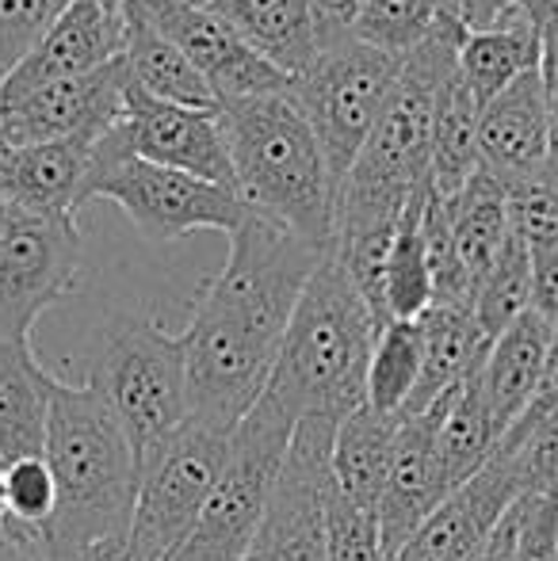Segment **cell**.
<instances>
[{"instance_id": "obj_1", "label": "cell", "mask_w": 558, "mask_h": 561, "mask_svg": "<svg viewBox=\"0 0 558 561\" xmlns=\"http://www.w3.org/2000/svg\"><path fill=\"white\" fill-rule=\"evenodd\" d=\"M329 249L261 215L230 233V256L203 283L180 333L187 363V416L234 432L264 398L280 344L310 275Z\"/></svg>"}, {"instance_id": "obj_2", "label": "cell", "mask_w": 558, "mask_h": 561, "mask_svg": "<svg viewBox=\"0 0 558 561\" xmlns=\"http://www.w3.org/2000/svg\"><path fill=\"white\" fill-rule=\"evenodd\" d=\"M43 458L58 481V512L43 531L50 561L96 542L130 539L138 458L100 390L89 382L69 386L50 375Z\"/></svg>"}, {"instance_id": "obj_3", "label": "cell", "mask_w": 558, "mask_h": 561, "mask_svg": "<svg viewBox=\"0 0 558 561\" xmlns=\"http://www.w3.org/2000/svg\"><path fill=\"white\" fill-rule=\"evenodd\" d=\"M379 329L383 321L329 252L298 298L264 393L298 424H341L367 405V363Z\"/></svg>"}, {"instance_id": "obj_4", "label": "cell", "mask_w": 558, "mask_h": 561, "mask_svg": "<svg viewBox=\"0 0 558 561\" xmlns=\"http://www.w3.org/2000/svg\"><path fill=\"white\" fill-rule=\"evenodd\" d=\"M218 118L230 146L234 187L249 215L333 249L337 180L291 92L223 104Z\"/></svg>"}, {"instance_id": "obj_5", "label": "cell", "mask_w": 558, "mask_h": 561, "mask_svg": "<svg viewBox=\"0 0 558 561\" xmlns=\"http://www.w3.org/2000/svg\"><path fill=\"white\" fill-rule=\"evenodd\" d=\"M96 199L115 203L146 241H176L195 229H218L230 237L249 218V207L234 187L210 184V180L187 176V172L164 169V164L130 153L119 123L100 134L92 146L84 207Z\"/></svg>"}, {"instance_id": "obj_6", "label": "cell", "mask_w": 558, "mask_h": 561, "mask_svg": "<svg viewBox=\"0 0 558 561\" xmlns=\"http://www.w3.org/2000/svg\"><path fill=\"white\" fill-rule=\"evenodd\" d=\"M89 386L119 416L141 462L187 421L184 340L164 333L153 318H115L100 336Z\"/></svg>"}, {"instance_id": "obj_7", "label": "cell", "mask_w": 558, "mask_h": 561, "mask_svg": "<svg viewBox=\"0 0 558 561\" xmlns=\"http://www.w3.org/2000/svg\"><path fill=\"white\" fill-rule=\"evenodd\" d=\"M298 421L264 393L253 413L234 428L230 458L195 524L192 539L172 561H246L269 516Z\"/></svg>"}, {"instance_id": "obj_8", "label": "cell", "mask_w": 558, "mask_h": 561, "mask_svg": "<svg viewBox=\"0 0 558 561\" xmlns=\"http://www.w3.org/2000/svg\"><path fill=\"white\" fill-rule=\"evenodd\" d=\"M402 61L406 58H398V54H387L364 38L349 35L326 43L303 73L291 77L287 92L326 149L337 195H341L344 176L364 153L367 138H372L390 92H395Z\"/></svg>"}, {"instance_id": "obj_9", "label": "cell", "mask_w": 558, "mask_h": 561, "mask_svg": "<svg viewBox=\"0 0 558 561\" xmlns=\"http://www.w3.org/2000/svg\"><path fill=\"white\" fill-rule=\"evenodd\" d=\"M234 432L187 416L172 436L138 462V496L130 519V554L138 561H172L192 539L210 493L230 458Z\"/></svg>"}, {"instance_id": "obj_10", "label": "cell", "mask_w": 558, "mask_h": 561, "mask_svg": "<svg viewBox=\"0 0 558 561\" xmlns=\"http://www.w3.org/2000/svg\"><path fill=\"white\" fill-rule=\"evenodd\" d=\"M84 264L81 218L38 215L8 203L0 244V336L31 340L35 321L73 295Z\"/></svg>"}, {"instance_id": "obj_11", "label": "cell", "mask_w": 558, "mask_h": 561, "mask_svg": "<svg viewBox=\"0 0 558 561\" xmlns=\"http://www.w3.org/2000/svg\"><path fill=\"white\" fill-rule=\"evenodd\" d=\"M337 424L303 421L291 439L269 516L246 561H329L326 493L333 481Z\"/></svg>"}, {"instance_id": "obj_12", "label": "cell", "mask_w": 558, "mask_h": 561, "mask_svg": "<svg viewBox=\"0 0 558 561\" xmlns=\"http://www.w3.org/2000/svg\"><path fill=\"white\" fill-rule=\"evenodd\" d=\"M138 15H146L164 38L180 46L187 61L200 69L210 84L218 104H238V100L276 96L291 89V77L272 66L269 58L246 46L215 12L176 0H127Z\"/></svg>"}, {"instance_id": "obj_13", "label": "cell", "mask_w": 558, "mask_h": 561, "mask_svg": "<svg viewBox=\"0 0 558 561\" xmlns=\"http://www.w3.org/2000/svg\"><path fill=\"white\" fill-rule=\"evenodd\" d=\"M127 61L96 69V73L69 77L43 84L15 100H0V134L8 146H35L58 138H100L123 115L127 104Z\"/></svg>"}, {"instance_id": "obj_14", "label": "cell", "mask_w": 558, "mask_h": 561, "mask_svg": "<svg viewBox=\"0 0 558 561\" xmlns=\"http://www.w3.org/2000/svg\"><path fill=\"white\" fill-rule=\"evenodd\" d=\"M218 112L161 104V100H149L141 92L127 89L119 130L127 138L130 153H138L141 161H153L164 164V169L187 172V176L210 180V184L234 187V161Z\"/></svg>"}, {"instance_id": "obj_15", "label": "cell", "mask_w": 558, "mask_h": 561, "mask_svg": "<svg viewBox=\"0 0 558 561\" xmlns=\"http://www.w3.org/2000/svg\"><path fill=\"white\" fill-rule=\"evenodd\" d=\"M127 4L112 8L92 4V0H73L46 27L38 46L23 58V66L8 77L0 100H15L23 92L43 89V84L69 81V77H84L112 66L127 50Z\"/></svg>"}, {"instance_id": "obj_16", "label": "cell", "mask_w": 558, "mask_h": 561, "mask_svg": "<svg viewBox=\"0 0 558 561\" xmlns=\"http://www.w3.org/2000/svg\"><path fill=\"white\" fill-rule=\"evenodd\" d=\"M452 398V393H447ZM444 401H436L432 409L398 421L395 436V458H390L387 485H383L379 501V535H383V554L387 561L413 539L424 527V519L452 496L440 466V416H444Z\"/></svg>"}, {"instance_id": "obj_17", "label": "cell", "mask_w": 558, "mask_h": 561, "mask_svg": "<svg viewBox=\"0 0 558 561\" xmlns=\"http://www.w3.org/2000/svg\"><path fill=\"white\" fill-rule=\"evenodd\" d=\"M521 496L524 481L513 458L493 455V462L463 489H455L390 561H475L490 542L493 527Z\"/></svg>"}, {"instance_id": "obj_18", "label": "cell", "mask_w": 558, "mask_h": 561, "mask_svg": "<svg viewBox=\"0 0 558 561\" xmlns=\"http://www.w3.org/2000/svg\"><path fill=\"white\" fill-rule=\"evenodd\" d=\"M478 153L482 169L501 184H521L547 169L551 157V123H547V81L544 66L524 73L493 96L478 118Z\"/></svg>"}, {"instance_id": "obj_19", "label": "cell", "mask_w": 558, "mask_h": 561, "mask_svg": "<svg viewBox=\"0 0 558 561\" xmlns=\"http://www.w3.org/2000/svg\"><path fill=\"white\" fill-rule=\"evenodd\" d=\"M96 138H58L8 146L0 153V199L38 215L81 218Z\"/></svg>"}, {"instance_id": "obj_20", "label": "cell", "mask_w": 558, "mask_h": 561, "mask_svg": "<svg viewBox=\"0 0 558 561\" xmlns=\"http://www.w3.org/2000/svg\"><path fill=\"white\" fill-rule=\"evenodd\" d=\"M421 325V382L402 416L424 413L447 393H455L475 370H482L493 340L482 333L475 310L467 306H429L418 318Z\"/></svg>"}, {"instance_id": "obj_21", "label": "cell", "mask_w": 558, "mask_h": 561, "mask_svg": "<svg viewBox=\"0 0 558 561\" xmlns=\"http://www.w3.org/2000/svg\"><path fill=\"white\" fill-rule=\"evenodd\" d=\"M555 329L539 318L536 310L524 313L516 325H509L505 333L490 344L482 363V393L490 405L493 428L505 439L509 428L524 416V409L536 398L539 375H544L547 352H551Z\"/></svg>"}, {"instance_id": "obj_22", "label": "cell", "mask_w": 558, "mask_h": 561, "mask_svg": "<svg viewBox=\"0 0 558 561\" xmlns=\"http://www.w3.org/2000/svg\"><path fill=\"white\" fill-rule=\"evenodd\" d=\"M539 66H544V27L521 4L509 8L493 27L467 31L459 43V81L482 107Z\"/></svg>"}, {"instance_id": "obj_23", "label": "cell", "mask_w": 558, "mask_h": 561, "mask_svg": "<svg viewBox=\"0 0 558 561\" xmlns=\"http://www.w3.org/2000/svg\"><path fill=\"white\" fill-rule=\"evenodd\" d=\"M207 12H215L241 43L287 77L303 73L321 50L318 23L306 0H207Z\"/></svg>"}, {"instance_id": "obj_24", "label": "cell", "mask_w": 558, "mask_h": 561, "mask_svg": "<svg viewBox=\"0 0 558 561\" xmlns=\"http://www.w3.org/2000/svg\"><path fill=\"white\" fill-rule=\"evenodd\" d=\"M46 382L31 340L0 336V466L38 458L46 444Z\"/></svg>"}, {"instance_id": "obj_25", "label": "cell", "mask_w": 558, "mask_h": 561, "mask_svg": "<svg viewBox=\"0 0 558 561\" xmlns=\"http://www.w3.org/2000/svg\"><path fill=\"white\" fill-rule=\"evenodd\" d=\"M127 23L130 31L123 61H127L130 89L176 107H200V112H218L223 107L215 92H210V84L200 77V69L180 54V46L172 38H164L135 8H127Z\"/></svg>"}, {"instance_id": "obj_26", "label": "cell", "mask_w": 558, "mask_h": 561, "mask_svg": "<svg viewBox=\"0 0 558 561\" xmlns=\"http://www.w3.org/2000/svg\"><path fill=\"white\" fill-rule=\"evenodd\" d=\"M395 416L375 413L372 405H360L352 416L337 424L333 439V481L352 504L379 516L383 485H387L390 458H395Z\"/></svg>"}, {"instance_id": "obj_27", "label": "cell", "mask_w": 558, "mask_h": 561, "mask_svg": "<svg viewBox=\"0 0 558 561\" xmlns=\"http://www.w3.org/2000/svg\"><path fill=\"white\" fill-rule=\"evenodd\" d=\"M447 210H452V237H455V252H459V264L467 272L470 287L478 290V283L493 267V260L513 241L509 187L498 176H490L486 169H478L475 180L455 199H447Z\"/></svg>"}, {"instance_id": "obj_28", "label": "cell", "mask_w": 558, "mask_h": 561, "mask_svg": "<svg viewBox=\"0 0 558 561\" xmlns=\"http://www.w3.org/2000/svg\"><path fill=\"white\" fill-rule=\"evenodd\" d=\"M482 370L467 378L459 390L447 398L444 416H440V466H444V478L447 489H463L475 473H482L486 466L493 462L498 455V428H493V416L490 405H486V393H482Z\"/></svg>"}, {"instance_id": "obj_29", "label": "cell", "mask_w": 558, "mask_h": 561, "mask_svg": "<svg viewBox=\"0 0 558 561\" xmlns=\"http://www.w3.org/2000/svg\"><path fill=\"white\" fill-rule=\"evenodd\" d=\"M478 118H482V104L470 96V89L455 73V81L444 92V104H440L436 138H432L429 192L436 199H455L475 180V172L482 169Z\"/></svg>"}, {"instance_id": "obj_30", "label": "cell", "mask_w": 558, "mask_h": 561, "mask_svg": "<svg viewBox=\"0 0 558 561\" xmlns=\"http://www.w3.org/2000/svg\"><path fill=\"white\" fill-rule=\"evenodd\" d=\"M424 199H429V184L406 203L395 244H390L387 275H383V313H387V325L390 321H418L432 306V298H436L429 244H424Z\"/></svg>"}, {"instance_id": "obj_31", "label": "cell", "mask_w": 558, "mask_h": 561, "mask_svg": "<svg viewBox=\"0 0 558 561\" xmlns=\"http://www.w3.org/2000/svg\"><path fill=\"white\" fill-rule=\"evenodd\" d=\"M421 325L418 321H390L379 329L372 363H367V405L383 416L402 421L413 390L421 382Z\"/></svg>"}, {"instance_id": "obj_32", "label": "cell", "mask_w": 558, "mask_h": 561, "mask_svg": "<svg viewBox=\"0 0 558 561\" xmlns=\"http://www.w3.org/2000/svg\"><path fill=\"white\" fill-rule=\"evenodd\" d=\"M528 310H532V249L513 233V241L505 244V252L493 260L486 279L478 283L475 318L486 336L498 340Z\"/></svg>"}, {"instance_id": "obj_33", "label": "cell", "mask_w": 558, "mask_h": 561, "mask_svg": "<svg viewBox=\"0 0 558 561\" xmlns=\"http://www.w3.org/2000/svg\"><path fill=\"white\" fill-rule=\"evenodd\" d=\"M440 20V0H364L356 38L406 58L429 38Z\"/></svg>"}, {"instance_id": "obj_34", "label": "cell", "mask_w": 558, "mask_h": 561, "mask_svg": "<svg viewBox=\"0 0 558 561\" xmlns=\"http://www.w3.org/2000/svg\"><path fill=\"white\" fill-rule=\"evenodd\" d=\"M326 542H329V561H387V554H383L379 516L352 504L337 489V481H329V493H326Z\"/></svg>"}, {"instance_id": "obj_35", "label": "cell", "mask_w": 558, "mask_h": 561, "mask_svg": "<svg viewBox=\"0 0 558 561\" xmlns=\"http://www.w3.org/2000/svg\"><path fill=\"white\" fill-rule=\"evenodd\" d=\"M4 489H8V519L20 527L46 531L58 512V481H54L46 458H20L4 466Z\"/></svg>"}, {"instance_id": "obj_36", "label": "cell", "mask_w": 558, "mask_h": 561, "mask_svg": "<svg viewBox=\"0 0 558 561\" xmlns=\"http://www.w3.org/2000/svg\"><path fill=\"white\" fill-rule=\"evenodd\" d=\"M66 0H0V89L46 35Z\"/></svg>"}, {"instance_id": "obj_37", "label": "cell", "mask_w": 558, "mask_h": 561, "mask_svg": "<svg viewBox=\"0 0 558 561\" xmlns=\"http://www.w3.org/2000/svg\"><path fill=\"white\" fill-rule=\"evenodd\" d=\"M513 561H558V496L524 493V524Z\"/></svg>"}, {"instance_id": "obj_38", "label": "cell", "mask_w": 558, "mask_h": 561, "mask_svg": "<svg viewBox=\"0 0 558 561\" xmlns=\"http://www.w3.org/2000/svg\"><path fill=\"white\" fill-rule=\"evenodd\" d=\"M532 310L558 333V244L532 249Z\"/></svg>"}, {"instance_id": "obj_39", "label": "cell", "mask_w": 558, "mask_h": 561, "mask_svg": "<svg viewBox=\"0 0 558 561\" xmlns=\"http://www.w3.org/2000/svg\"><path fill=\"white\" fill-rule=\"evenodd\" d=\"M314 12V23H318V38L321 46L337 43V38L356 35V20L364 0H306Z\"/></svg>"}, {"instance_id": "obj_40", "label": "cell", "mask_w": 558, "mask_h": 561, "mask_svg": "<svg viewBox=\"0 0 558 561\" xmlns=\"http://www.w3.org/2000/svg\"><path fill=\"white\" fill-rule=\"evenodd\" d=\"M555 409H558V333L551 336V352H547L544 375H539V386H536V398H532V405L524 409V416L509 432L532 428V424H539L544 416H551Z\"/></svg>"}, {"instance_id": "obj_41", "label": "cell", "mask_w": 558, "mask_h": 561, "mask_svg": "<svg viewBox=\"0 0 558 561\" xmlns=\"http://www.w3.org/2000/svg\"><path fill=\"white\" fill-rule=\"evenodd\" d=\"M513 8V0H440V12L452 15L463 31H486Z\"/></svg>"}, {"instance_id": "obj_42", "label": "cell", "mask_w": 558, "mask_h": 561, "mask_svg": "<svg viewBox=\"0 0 558 561\" xmlns=\"http://www.w3.org/2000/svg\"><path fill=\"white\" fill-rule=\"evenodd\" d=\"M521 524H524V496L505 512L498 527H493L490 542L482 547V554L475 561H513L516 558V542H521Z\"/></svg>"}, {"instance_id": "obj_43", "label": "cell", "mask_w": 558, "mask_h": 561, "mask_svg": "<svg viewBox=\"0 0 558 561\" xmlns=\"http://www.w3.org/2000/svg\"><path fill=\"white\" fill-rule=\"evenodd\" d=\"M58 561H138L130 554V539H112V542H96L89 550H77L69 558H58Z\"/></svg>"}, {"instance_id": "obj_44", "label": "cell", "mask_w": 558, "mask_h": 561, "mask_svg": "<svg viewBox=\"0 0 558 561\" xmlns=\"http://www.w3.org/2000/svg\"><path fill=\"white\" fill-rule=\"evenodd\" d=\"M513 4H521L524 12H528L532 20L539 23V27H544V23L558 12V0H513Z\"/></svg>"}, {"instance_id": "obj_45", "label": "cell", "mask_w": 558, "mask_h": 561, "mask_svg": "<svg viewBox=\"0 0 558 561\" xmlns=\"http://www.w3.org/2000/svg\"><path fill=\"white\" fill-rule=\"evenodd\" d=\"M8 516V489H4V466H0V519Z\"/></svg>"}, {"instance_id": "obj_46", "label": "cell", "mask_w": 558, "mask_h": 561, "mask_svg": "<svg viewBox=\"0 0 558 561\" xmlns=\"http://www.w3.org/2000/svg\"><path fill=\"white\" fill-rule=\"evenodd\" d=\"M4 226H8V203L0 199V244H4Z\"/></svg>"}, {"instance_id": "obj_47", "label": "cell", "mask_w": 558, "mask_h": 561, "mask_svg": "<svg viewBox=\"0 0 558 561\" xmlns=\"http://www.w3.org/2000/svg\"><path fill=\"white\" fill-rule=\"evenodd\" d=\"M66 4H73V0H66ZM92 4H112V8H123L127 0H92Z\"/></svg>"}, {"instance_id": "obj_48", "label": "cell", "mask_w": 558, "mask_h": 561, "mask_svg": "<svg viewBox=\"0 0 558 561\" xmlns=\"http://www.w3.org/2000/svg\"><path fill=\"white\" fill-rule=\"evenodd\" d=\"M176 4H195V8H207V0H176Z\"/></svg>"}, {"instance_id": "obj_49", "label": "cell", "mask_w": 558, "mask_h": 561, "mask_svg": "<svg viewBox=\"0 0 558 561\" xmlns=\"http://www.w3.org/2000/svg\"><path fill=\"white\" fill-rule=\"evenodd\" d=\"M4 149H8V141H4V134H0V153H4Z\"/></svg>"}]
</instances>
